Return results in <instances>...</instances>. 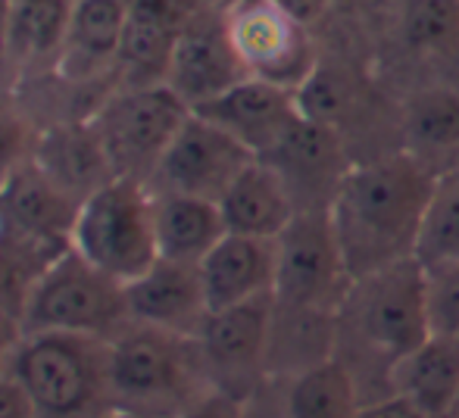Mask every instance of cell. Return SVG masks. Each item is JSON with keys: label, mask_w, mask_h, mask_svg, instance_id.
Segmentation results:
<instances>
[{"label": "cell", "mask_w": 459, "mask_h": 418, "mask_svg": "<svg viewBox=\"0 0 459 418\" xmlns=\"http://www.w3.org/2000/svg\"><path fill=\"white\" fill-rule=\"evenodd\" d=\"M437 178L410 150L351 166L334 191L328 216L353 285L416 256Z\"/></svg>", "instance_id": "cell-1"}, {"label": "cell", "mask_w": 459, "mask_h": 418, "mask_svg": "<svg viewBox=\"0 0 459 418\" xmlns=\"http://www.w3.org/2000/svg\"><path fill=\"white\" fill-rule=\"evenodd\" d=\"M13 375L38 409V418H103L116 413L109 384V340L66 331L25 334Z\"/></svg>", "instance_id": "cell-2"}, {"label": "cell", "mask_w": 459, "mask_h": 418, "mask_svg": "<svg viewBox=\"0 0 459 418\" xmlns=\"http://www.w3.org/2000/svg\"><path fill=\"white\" fill-rule=\"evenodd\" d=\"M206 375L197 337L128 325L109 340V384L119 413L138 418L182 415L197 403V381Z\"/></svg>", "instance_id": "cell-3"}, {"label": "cell", "mask_w": 459, "mask_h": 418, "mask_svg": "<svg viewBox=\"0 0 459 418\" xmlns=\"http://www.w3.org/2000/svg\"><path fill=\"white\" fill-rule=\"evenodd\" d=\"M73 247L119 285L138 281L160 260L153 191L132 178H109L82 200Z\"/></svg>", "instance_id": "cell-4"}, {"label": "cell", "mask_w": 459, "mask_h": 418, "mask_svg": "<svg viewBox=\"0 0 459 418\" xmlns=\"http://www.w3.org/2000/svg\"><path fill=\"white\" fill-rule=\"evenodd\" d=\"M25 334L66 331L113 340L132 325L126 285L109 278L79 250L63 253L48 272L38 275L25 297Z\"/></svg>", "instance_id": "cell-5"}, {"label": "cell", "mask_w": 459, "mask_h": 418, "mask_svg": "<svg viewBox=\"0 0 459 418\" xmlns=\"http://www.w3.org/2000/svg\"><path fill=\"white\" fill-rule=\"evenodd\" d=\"M191 107L169 85L119 88L91 113L113 178H132L151 188L153 172L182 132Z\"/></svg>", "instance_id": "cell-6"}, {"label": "cell", "mask_w": 459, "mask_h": 418, "mask_svg": "<svg viewBox=\"0 0 459 418\" xmlns=\"http://www.w3.org/2000/svg\"><path fill=\"white\" fill-rule=\"evenodd\" d=\"M275 303L284 310L319 315L347 303L353 291L338 231L328 209H300L275 241Z\"/></svg>", "instance_id": "cell-7"}, {"label": "cell", "mask_w": 459, "mask_h": 418, "mask_svg": "<svg viewBox=\"0 0 459 418\" xmlns=\"http://www.w3.org/2000/svg\"><path fill=\"white\" fill-rule=\"evenodd\" d=\"M225 29L250 79L297 94L319 69L309 29L273 0H238L225 13Z\"/></svg>", "instance_id": "cell-8"}, {"label": "cell", "mask_w": 459, "mask_h": 418, "mask_svg": "<svg viewBox=\"0 0 459 418\" xmlns=\"http://www.w3.org/2000/svg\"><path fill=\"white\" fill-rule=\"evenodd\" d=\"M366 337L397 363L431 340L429 269L412 256L353 285Z\"/></svg>", "instance_id": "cell-9"}, {"label": "cell", "mask_w": 459, "mask_h": 418, "mask_svg": "<svg viewBox=\"0 0 459 418\" xmlns=\"http://www.w3.org/2000/svg\"><path fill=\"white\" fill-rule=\"evenodd\" d=\"M256 163V153L247 150L235 134L212 125L210 119L191 113L182 132L166 150L163 163L153 172L151 191L187 194L219 203L238 175Z\"/></svg>", "instance_id": "cell-10"}, {"label": "cell", "mask_w": 459, "mask_h": 418, "mask_svg": "<svg viewBox=\"0 0 459 418\" xmlns=\"http://www.w3.org/2000/svg\"><path fill=\"white\" fill-rule=\"evenodd\" d=\"M250 79L244 63L238 60L235 47H231L229 29H225V13L216 10H200L191 16V22L182 29L172 50L169 75L166 85L191 107L210 104V100L222 98L235 85Z\"/></svg>", "instance_id": "cell-11"}, {"label": "cell", "mask_w": 459, "mask_h": 418, "mask_svg": "<svg viewBox=\"0 0 459 418\" xmlns=\"http://www.w3.org/2000/svg\"><path fill=\"white\" fill-rule=\"evenodd\" d=\"M275 297H260L231 310L210 312L197 334L206 375L222 381V394L235 397V388L256 375L273 340Z\"/></svg>", "instance_id": "cell-12"}, {"label": "cell", "mask_w": 459, "mask_h": 418, "mask_svg": "<svg viewBox=\"0 0 459 418\" xmlns=\"http://www.w3.org/2000/svg\"><path fill=\"white\" fill-rule=\"evenodd\" d=\"M263 163H269L288 182L297 207H300V194L309 197L307 209L332 207L341 178L351 172L334 125L313 122L307 115H300L288 128V134L278 141L275 150L263 157Z\"/></svg>", "instance_id": "cell-13"}, {"label": "cell", "mask_w": 459, "mask_h": 418, "mask_svg": "<svg viewBox=\"0 0 459 418\" xmlns=\"http://www.w3.org/2000/svg\"><path fill=\"white\" fill-rule=\"evenodd\" d=\"M126 300L134 325L182 337H197L210 315L200 266L187 262L157 260L138 281L126 285Z\"/></svg>", "instance_id": "cell-14"}, {"label": "cell", "mask_w": 459, "mask_h": 418, "mask_svg": "<svg viewBox=\"0 0 459 418\" xmlns=\"http://www.w3.org/2000/svg\"><path fill=\"white\" fill-rule=\"evenodd\" d=\"M194 113L235 134L247 150L256 153V159L275 150V144L288 134V128L300 119L297 94L266 85L260 79H244L241 85H235L210 104L197 107Z\"/></svg>", "instance_id": "cell-15"}, {"label": "cell", "mask_w": 459, "mask_h": 418, "mask_svg": "<svg viewBox=\"0 0 459 418\" xmlns=\"http://www.w3.org/2000/svg\"><path fill=\"white\" fill-rule=\"evenodd\" d=\"M278 247L275 241L225 235L200 262V278L210 312L231 310L260 297H275Z\"/></svg>", "instance_id": "cell-16"}, {"label": "cell", "mask_w": 459, "mask_h": 418, "mask_svg": "<svg viewBox=\"0 0 459 418\" xmlns=\"http://www.w3.org/2000/svg\"><path fill=\"white\" fill-rule=\"evenodd\" d=\"M132 0H75L73 22L56 73L66 81H91L119 63Z\"/></svg>", "instance_id": "cell-17"}, {"label": "cell", "mask_w": 459, "mask_h": 418, "mask_svg": "<svg viewBox=\"0 0 459 418\" xmlns=\"http://www.w3.org/2000/svg\"><path fill=\"white\" fill-rule=\"evenodd\" d=\"M219 212H222L229 235L278 241L284 228L297 218L300 207H297L288 182L269 163L256 159L222 194Z\"/></svg>", "instance_id": "cell-18"}, {"label": "cell", "mask_w": 459, "mask_h": 418, "mask_svg": "<svg viewBox=\"0 0 459 418\" xmlns=\"http://www.w3.org/2000/svg\"><path fill=\"white\" fill-rule=\"evenodd\" d=\"M394 394L406 397L429 418H454L459 400V346L450 337H431L419 350L391 363Z\"/></svg>", "instance_id": "cell-19"}, {"label": "cell", "mask_w": 459, "mask_h": 418, "mask_svg": "<svg viewBox=\"0 0 459 418\" xmlns=\"http://www.w3.org/2000/svg\"><path fill=\"white\" fill-rule=\"evenodd\" d=\"M153 228L160 260L187 266H200L206 253L229 235L219 203L166 191H153Z\"/></svg>", "instance_id": "cell-20"}, {"label": "cell", "mask_w": 459, "mask_h": 418, "mask_svg": "<svg viewBox=\"0 0 459 418\" xmlns=\"http://www.w3.org/2000/svg\"><path fill=\"white\" fill-rule=\"evenodd\" d=\"M35 159L54 182H60L69 194L85 200L100 184L113 178L100 141L91 122H66L50 132L38 134Z\"/></svg>", "instance_id": "cell-21"}, {"label": "cell", "mask_w": 459, "mask_h": 418, "mask_svg": "<svg viewBox=\"0 0 459 418\" xmlns=\"http://www.w3.org/2000/svg\"><path fill=\"white\" fill-rule=\"evenodd\" d=\"M73 22V0H13L10 60L16 81L63 60Z\"/></svg>", "instance_id": "cell-22"}, {"label": "cell", "mask_w": 459, "mask_h": 418, "mask_svg": "<svg viewBox=\"0 0 459 418\" xmlns=\"http://www.w3.org/2000/svg\"><path fill=\"white\" fill-rule=\"evenodd\" d=\"M290 418H357V384L338 359H322L297 375L288 394Z\"/></svg>", "instance_id": "cell-23"}, {"label": "cell", "mask_w": 459, "mask_h": 418, "mask_svg": "<svg viewBox=\"0 0 459 418\" xmlns=\"http://www.w3.org/2000/svg\"><path fill=\"white\" fill-rule=\"evenodd\" d=\"M406 144L410 153H444L459 147V94L447 88H431L406 107Z\"/></svg>", "instance_id": "cell-24"}, {"label": "cell", "mask_w": 459, "mask_h": 418, "mask_svg": "<svg viewBox=\"0 0 459 418\" xmlns=\"http://www.w3.org/2000/svg\"><path fill=\"white\" fill-rule=\"evenodd\" d=\"M416 260L425 269L459 262V172H447L437 178L435 200L425 216Z\"/></svg>", "instance_id": "cell-25"}, {"label": "cell", "mask_w": 459, "mask_h": 418, "mask_svg": "<svg viewBox=\"0 0 459 418\" xmlns=\"http://www.w3.org/2000/svg\"><path fill=\"white\" fill-rule=\"evenodd\" d=\"M403 29L412 47H444L459 35V0H410Z\"/></svg>", "instance_id": "cell-26"}, {"label": "cell", "mask_w": 459, "mask_h": 418, "mask_svg": "<svg viewBox=\"0 0 459 418\" xmlns=\"http://www.w3.org/2000/svg\"><path fill=\"white\" fill-rule=\"evenodd\" d=\"M431 337H459V262L429 269Z\"/></svg>", "instance_id": "cell-27"}, {"label": "cell", "mask_w": 459, "mask_h": 418, "mask_svg": "<svg viewBox=\"0 0 459 418\" xmlns=\"http://www.w3.org/2000/svg\"><path fill=\"white\" fill-rule=\"evenodd\" d=\"M38 138L31 134V125L19 109L0 107V188L4 182L19 172L35 157Z\"/></svg>", "instance_id": "cell-28"}, {"label": "cell", "mask_w": 459, "mask_h": 418, "mask_svg": "<svg viewBox=\"0 0 459 418\" xmlns=\"http://www.w3.org/2000/svg\"><path fill=\"white\" fill-rule=\"evenodd\" d=\"M31 285H35V278H31V275L25 272L4 247H0V310L22 315L25 297H29Z\"/></svg>", "instance_id": "cell-29"}, {"label": "cell", "mask_w": 459, "mask_h": 418, "mask_svg": "<svg viewBox=\"0 0 459 418\" xmlns=\"http://www.w3.org/2000/svg\"><path fill=\"white\" fill-rule=\"evenodd\" d=\"M0 418H38L29 390L13 375H0Z\"/></svg>", "instance_id": "cell-30"}, {"label": "cell", "mask_w": 459, "mask_h": 418, "mask_svg": "<svg viewBox=\"0 0 459 418\" xmlns=\"http://www.w3.org/2000/svg\"><path fill=\"white\" fill-rule=\"evenodd\" d=\"M25 337V321L19 312L0 310V375H6L13 365V356H16L19 344Z\"/></svg>", "instance_id": "cell-31"}, {"label": "cell", "mask_w": 459, "mask_h": 418, "mask_svg": "<svg viewBox=\"0 0 459 418\" xmlns=\"http://www.w3.org/2000/svg\"><path fill=\"white\" fill-rule=\"evenodd\" d=\"M176 418H238V400L219 390V394H212V397H200L197 403H191V406Z\"/></svg>", "instance_id": "cell-32"}, {"label": "cell", "mask_w": 459, "mask_h": 418, "mask_svg": "<svg viewBox=\"0 0 459 418\" xmlns=\"http://www.w3.org/2000/svg\"><path fill=\"white\" fill-rule=\"evenodd\" d=\"M10 10L13 0H0V94L16 85V73H13L10 60Z\"/></svg>", "instance_id": "cell-33"}, {"label": "cell", "mask_w": 459, "mask_h": 418, "mask_svg": "<svg viewBox=\"0 0 459 418\" xmlns=\"http://www.w3.org/2000/svg\"><path fill=\"white\" fill-rule=\"evenodd\" d=\"M278 10H284L290 19H297L300 25H316L328 10L334 6V0H273Z\"/></svg>", "instance_id": "cell-34"}, {"label": "cell", "mask_w": 459, "mask_h": 418, "mask_svg": "<svg viewBox=\"0 0 459 418\" xmlns=\"http://www.w3.org/2000/svg\"><path fill=\"white\" fill-rule=\"evenodd\" d=\"M357 418H429L419 406H412L406 397H397L394 394L391 400H381V403H372V406H363L357 413Z\"/></svg>", "instance_id": "cell-35"}, {"label": "cell", "mask_w": 459, "mask_h": 418, "mask_svg": "<svg viewBox=\"0 0 459 418\" xmlns=\"http://www.w3.org/2000/svg\"><path fill=\"white\" fill-rule=\"evenodd\" d=\"M103 418H138V415H132V413H119V409H116V413H109V415H103Z\"/></svg>", "instance_id": "cell-36"}, {"label": "cell", "mask_w": 459, "mask_h": 418, "mask_svg": "<svg viewBox=\"0 0 459 418\" xmlns=\"http://www.w3.org/2000/svg\"><path fill=\"white\" fill-rule=\"evenodd\" d=\"M454 418H459V400H456V413H454Z\"/></svg>", "instance_id": "cell-37"}, {"label": "cell", "mask_w": 459, "mask_h": 418, "mask_svg": "<svg viewBox=\"0 0 459 418\" xmlns=\"http://www.w3.org/2000/svg\"><path fill=\"white\" fill-rule=\"evenodd\" d=\"M450 340H456V346H459V337H450Z\"/></svg>", "instance_id": "cell-38"}, {"label": "cell", "mask_w": 459, "mask_h": 418, "mask_svg": "<svg viewBox=\"0 0 459 418\" xmlns=\"http://www.w3.org/2000/svg\"><path fill=\"white\" fill-rule=\"evenodd\" d=\"M73 4H75V0H73Z\"/></svg>", "instance_id": "cell-39"}]
</instances>
